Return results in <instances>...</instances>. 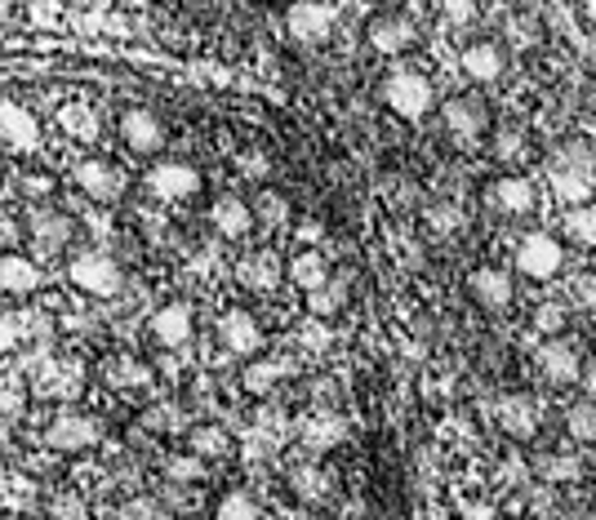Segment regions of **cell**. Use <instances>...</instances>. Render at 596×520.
Returning a JSON list of instances; mask_svg holds the SVG:
<instances>
[{
	"instance_id": "1",
	"label": "cell",
	"mask_w": 596,
	"mask_h": 520,
	"mask_svg": "<svg viewBox=\"0 0 596 520\" xmlns=\"http://www.w3.org/2000/svg\"><path fill=\"white\" fill-rule=\"evenodd\" d=\"M547 187L566 205H583L596 192V156L583 143H566L547 156Z\"/></svg>"
},
{
	"instance_id": "2",
	"label": "cell",
	"mask_w": 596,
	"mask_h": 520,
	"mask_svg": "<svg viewBox=\"0 0 596 520\" xmlns=\"http://www.w3.org/2000/svg\"><path fill=\"white\" fill-rule=\"evenodd\" d=\"M383 103L392 116L401 121H423L432 107H436V89L423 72L415 67H396L388 80H383Z\"/></svg>"
},
{
	"instance_id": "3",
	"label": "cell",
	"mask_w": 596,
	"mask_h": 520,
	"mask_svg": "<svg viewBox=\"0 0 596 520\" xmlns=\"http://www.w3.org/2000/svg\"><path fill=\"white\" fill-rule=\"evenodd\" d=\"M23 231H27V241H31V250H36L40 258H59V254L72 245L76 223H72V214H63L59 205L36 201V205L27 210V218H23Z\"/></svg>"
},
{
	"instance_id": "4",
	"label": "cell",
	"mask_w": 596,
	"mask_h": 520,
	"mask_svg": "<svg viewBox=\"0 0 596 520\" xmlns=\"http://www.w3.org/2000/svg\"><path fill=\"white\" fill-rule=\"evenodd\" d=\"M67 280H72L80 294H89V299H116V294L125 290V271H121V263H116L112 254H103V250H85V254H76V258L67 263Z\"/></svg>"
},
{
	"instance_id": "5",
	"label": "cell",
	"mask_w": 596,
	"mask_h": 520,
	"mask_svg": "<svg viewBox=\"0 0 596 520\" xmlns=\"http://www.w3.org/2000/svg\"><path fill=\"white\" fill-rule=\"evenodd\" d=\"M143 187L156 201H165V205H182V201H196L201 196L205 178H201V169L192 161H156L143 174Z\"/></svg>"
},
{
	"instance_id": "6",
	"label": "cell",
	"mask_w": 596,
	"mask_h": 520,
	"mask_svg": "<svg viewBox=\"0 0 596 520\" xmlns=\"http://www.w3.org/2000/svg\"><path fill=\"white\" fill-rule=\"evenodd\" d=\"M116 134H121V148H125L129 156H143V161L161 156L165 143H169V129H165V121H161L152 107H129V112H121Z\"/></svg>"
},
{
	"instance_id": "7",
	"label": "cell",
	"mask_w": 596,
	"mask_h": 520,
	"mask_svg": "<svg viewBox=\"0 0 596 520\" xmlns=\"http://www.w3.org/2000/svg\"><path fill=\"white\" fill-rule=\"evenodd\" d=\"M99 441H103V418L85 414V409H63L50 422V432H45V445L59 449V454H85V449H94Z\"/></svg>"
},
{
	"instance_id": "8",
	"label": "cell",
	"mask_w": 596,
	"mask_h": 520,
	"mask_svg": "<svg viewBox=\"0 0 596 520\" xmlns=\"http://www.w3.org/2000/svg\"><path fill=\"white\" fill-rule=\"evenodd\" d=\"M72 178H76L80 192H85L89 201H99V205H116V201H125V192H129L125 169L112 165V161H103V156L80 161V165L72 169Z\"/></svg>"
},
{
	"instance_id": "9",
	"label": "cell",
	"mask_w": 596,
	"mask_h": 520,
	"mask_svg": "<svg viewBox=\"0 0 596 520\" xmlns=\"http://www.w3.org/2000/svg\"><path fill=\"white\" fill-rule=\"evenodd\" d=\"M566 267V250L553 231H530L517 245V271L530 280H553Z\"/></svg>"
},
{
	"instance_id": "10",
	"label": "cell",
	"mask_w": 596,
	"mask_h": 520,
	"mask_svg": "<svg viewBox=\"0 0 596 520\" xmlns=\"http://www.w3.org/2000/svg\"><path fill=\"white\" fill-rule=\"evenodd\" d=\"M0 148H10L14 156H31L40 148V121L27 103L0 99Z\"/></svg>"
},
{
	"instance_id": "11",
	"label": "cell",
	"mask_w": 596,
	"mask_h": 520,
	"mask_svg": "<svg viewBox=\"0 0 596 520\" xmlns=\"http://www.w3.org/2000/svg\"><path fill=\"white\" fill-rule=\"evenodd\" d=\"M286 27L299 45H320L334 31V10L326 5V0H294V5L286 10Z\"/></svg>"
},
{
	"instance_id": "12",
	"label": "cell",
	"mask_w": 596,
	"mask_h": 520,
	"mask_svg": "<svg viewBox=\"0 0 596 520\" xmlns=\"http://www.w3.org/2000/svg\"><path fill=\"white\" fill-rule=\"evenodd\" d=\"M441 121H445V129H449L454 143H464V148L481 143L485 129H490V112H485L481 99H449V103L441 107Z\"/></svg>"
},
{
	"instance_id": "13",
	"label": "cell",
	"mask_w": 596,
	"mask_h": 520,
	"mask_svg": "<svg viewBox=\"0 0 596 520\" xmlns=\"http://www.w3.org/2000/svg\"><path fill=\"white\" fill-rule=\"evenodd\" d=\"M192 334H196V312H192V303H165V307L152 316V343L165 347V352L188 347Z\"/></svg>"
},
{
	"instance_id": "14",
	"label": "cell",
	"mask_w": 596,
	"mask_h": 520,
	"mask_svg": "<svg viewBox=\"0 0 596 520\" xmlns=\"http://www.w3.org/2000/svg\"><path fill=\"white\" fill-rule=\"evenodd\" d=\"M365 40H370L375 54L401 59L409 45H415V23H409L405 14H379V18H370V27H365Z\"/></svg>"
},
{
	"instance_id": "15",
	"label": "cell",
	"mask_w": 596,
	"mask_h": 520,
	"mask_svg": "<svg viewBox=\"0 0 596 520\" xmlns=\"http://www.w3.org/2000/svg\"><path fill=\"white\" fill-rule=\"evenodd\" d=\"M254 223H258V214L241 196H218L210 205V227H214L218 241H245V236L254 231Z\"/></svg>"
},
{
	"instance_id": "16",
	"label": "cell",
	"mask_w": 596,
	"mask_h": 520,
	"mask_svg": "<svg viewBox=\"0 0 596 520\" xmlns=\"http://www.w3.org/2000/svg\"><path fill=\"white\" fill-rule=\"evenodd\" d=\"M218 343L232 356H258L263 352V325L250 312L232 307V312H223V320H218Z\"/></svg>"
},
{
	"instance_id": "17",
	"label": "cell",
	"mask_w": 596,
	"mask_h": 520,
	"mask_svg": "<svg viewBox=\"0 0 596 520\" xmlns=\"http://www.w3.org/2000/svg\"><path fill=\"white\" fill-rule=\"evenodd\" d=\"M237 280L250 290V294H277L281 280H286V263L271 254V250H254L237 263Z\"/></svg>"
},
{
	"instance_id": "18",
	"label": "cell",
	"mask_w": 596,
	"mask_h": 520,
	"mask_svg": "<svg viewBox=\"0 0 596 520\" xmlns=\"http://www.w3.org/2000/svg\"><path fill=\"white\" fill-rule=\"evenodd\" d=\"M538 373H543L553 388H570V383H579V378H583V365H579L574 343H566L561 334H557V339H547V343L538 347Z\"/></svg>"
},
{
	"instance_id": "19",
	"label": "cell",
	"mask_w": 596,
	"mask_h": 520,
	"mask_svg": "<svg viewBox=\"0 0 596 520\" xmlns=\"http://www.w3.org/2000/svg\"><path fill=\"white\" fill-rule=\"evenodd\" d=\"M343 436H347V422L334 409H316V414H307L299 422V441H303L307 454H326V449L343 445Z\"/></svg>"
},
{
	"instance_id": "20",
	"label": "cell",
	"mask_w": 596,
	"mask_h": 520,
	"mask_svg": "<svg viewBox=\"0 0 596 520\" xmlns=\"http://www.w3.org/2000/svg\"><path fill=\"white\" fill-rule=\"evenodd\" d=\"M468 294H472L477 307L503 312V307L512 303V276L498 271V267H477V271L468 276Z\"/></svg>"
},
{
	"instance_id": "21",
	"label": "cell",
	"mask_w": 596,
	"mask_h": 520,
	"mask_svg": "<svg viewBox=\"0 0 596 520\" xmlns=\"http://www.w3.org/2000/svg\"><path fill=\"white\" fill-rule=\"evenodd\" d=\"M40 263L36 258H27V254H14V250H5L0 254V294H14V299H27V294H36L40 290Z\"/></svg>"
},
{
	"instance_id": "22",
	"label": "cell",
	"mask_w": 596,
	"mask_h": 520,
	"mask_svg": "<svg viewBox=\"0 0 596 520\" xmlns=\"http://www.w3.org/2000/svg\"><path fill=\"white\" fill-rule=\"evenodd\" d=\"M498 428L512 441H534L538 436V401L534 396H503L498 401Z\"/></svg>"
},
{
	"instance_id": "23",
	"label": "cell",
	"mask_w": 596,
	"mask_h": 520,
	"mask_svg": "<svg viewBox=\"0 0 596 520\" xmlns=\"http://www.w3.org/2000/svg\"><path fill=\"white\" fill-rule=\"evenodd\" d=\"M490 205L498 214H530L534 210V182L521 178V174H503L494 187H490Z\"/></svg>"
},
{
	"instance_id": "24",
	"label": "cell",
	"mask_w": 596,
	"mask_h": 520,
	"mask_svg": "<svg viewBox=\"0 0 596 520\" xmlns=\"http://www.w3.org/2000/svg\"><path fill=\"white\" fill-rule=\"evenodd\" d=\"M458 63H464V76L477 80V85H494V80L503 76V67H508V63H503V50H498L494 40H477V45H468L464 59H458Z\"/></svg>"
},
{
	"instance_id": "25",
	"label": "cell",
	"mask_w": 596,
	"mask_h": 520,
	"mask_svg": "<svg viewBox=\"0 0 596 520\" xmlns=\"http://www.w3.org/2000/svg\"><path fill=\"white\" fill-rule=\"evenodd\" d=\"M80 388H85V369L80 365H72V360H45L40 365V392L45 396L72 401Z\"/></svg>"
},
{
	"instance_id": "26",
	"label": "cell",
	"mask_w": 596,
	"mask_h": 520,
	"mask_svg": "<svg viewBox=\"0 0 596 520\" xmlns=\"http://www.w3.org/2000/svg\"><path fill=\"white\" fill-rule=\"evenodd\" d=\"M286 280H290V286H299L303 294L320 290V286L330 280V263H326V254H320V250H299V254L290 258V267H286Z\"/></svg>"
},
{
	"instance_id": "27",
	"label": "cell",
	"mask_w": 596,
	"mask_h": 520,
	"mask_svg": "<svg viewBox=\"0 0 596 520\" xmlns=\"http://www.w3.org/2000/svg\"><path fill=\"white\" fill-rule=\"evenodd\" d=\"M59 129H63L67 138H76V143H94L99 129H103V121H99V112L89 107L85 99H72V103L59 107Z\"/></svg>"
},
{
	"instance_id": "28",
	"label": "cell",
	"mask_w": 596,
	"mask_h": 520,
	"mask_svg": "<svg viewBox=\"0 0 596 520\" xmlns=\"http://www.w3.org/2000/svg\"><path fill=\"white\" fill-rule=\"evenodd\" d=\"M290 490H294L303 503H326V498H330V490H334V481H330V471H326V467H316V462H299V467L290 471Z\"/></svg>"
},
{
	"instance_id": "29",
	"label": "cell",
	"mask_w": 596,
	"mask_h": 520,
	"mask_svg": "<svg viewBox=\"0 0 596 520\" xmlns=\"http://www.w3.org/2000/svg\"><path fill=\"white\" fill-rule=\"evenodd\" d=\"M36 498H40V490H36V481L27 477V471H10V477L0 481V503H5L10 511H31Z\"/></svg>"
},
{
	"instance_id": "30",
	"label": "cell",
	"mask_w": 596,
	"mask_h": 520,
	"mask_svg": "<svg viewBox=\"0 0 596 520\" xmlns=\"http://www.w3.org/2000/svg\"><path fill=\"white\" fill-rule=\"evenodd\" d=\"M566 241H574L583 250H596V205L592 201L570 205V214H566Z\"/></svg>"
},
{
	"instance_id": "31",
	"label": "cell",
	"mask_w": 596,
	"mask_h": 520,
	"mask_svg": "<svg viewBox=\"0 0 596 520\" xmlns=\"http://www.w3.org/2000/svg\"><path fill=\"white\" fill-rule=\"evenodd\" d=\"M347 307V280H326L320 290H312L307 294V312L316 316V320H326V316H334V312H343Z\"/></svg>"
},
{
	"instance_id": "32",
	"label": "cell",
	"mask_w": 596,
	"mask_h": 520,
	"mask_svg": "<svg viewBox=\"0 0 596 520\" xmlns=\"http://www.w3.org/2000/svg\"><path fill=\"white\" fill-rule=\"evenodd\" d=\"M188 445L201 458H223L227 449H232V436H227V428H218V422H201V428L188 432Z\"/></svg>"
},
{
	"instance_id": "33",
	"label": "cell",
	"mask_w": 596,
	"mask_h": 520,
	"mask_svg": "<svg viewBox=\"0 0 596 520\" xmlns=\"http://www.w3.org/2000/svg\"><path fill=\"white\" fill-rule=\"evenodd\" d=\"M566 432H570L579 445H592V441H596V401H592V396H583V401H574V405L566 409Z\"/></svg>"
},
{
	"instance_id": "34",
	"label": "cell",
	"mask_w": 596,
	"mask_h": 520,
	"mask_svg": "<svg viewBox=\"0 0 596 520\" xmlns=\"http://www.w3.org/2000/svg\"><path fill=\"white\" fill-rule=\"evenodd\" d=\"M290 365H281V360H254L245 373H241V383H245V392H254V396H267L271 388L281 383V373H286Z\"/></svg>"
},
{
	"instance_id": "35",
	"label": "cell",
	"mask_w": 596,
	"mask_h": 520,
	"mask_svg": "<svg viewBox=\"0 0 596 520\" xmlns=\"http://www.w3.org/2000/svg\"><path fill=\"white\" fill-rule=\"evenodd\" d=\"M214 520H263V507H258V498H254V494L232 490V494H223V503H218Z\"/></svg>"
},
{
	"instance_id": "36",
	"label": "cell",
	"mask_w": 596,
	"mask_h": 520,
	"mask_svg": "<svg viewBox=\"0 0 596 520\" xmlns=\"http://www.w3.org/2000/svg\"><path fill=\"white\" fill-rule=\"evenodd\" d=\"M107 383L112 388H143V383H152V373H148V365L121 356V360L107 365Z\"/></svg>"
},
{
	"instance_id": "37",
	"label": "cell",
	"mask_w": 596,
	"mask_h": 520,
	"mask_svg": "<svg viewBox=\"0 0 596 520\" xmlns=\"http://www.w3.org/2000/svg\"><path fill=\"white\" fill-rule=\"evenodd\" d=\"M165 477H169L174 485H192V481L205 477V458H201V454H174V458L165 462Z\"/></svg>"
},
{
	"instance_id": "38",
	"label": "cell",
	"mask_w": 596,
	"mask_h": 520,
	"mask_svg": "<svg viewBox=\"0 0 596 520\" xmlns=\"http://www.w3.org/2000/svg\"><path fill=\"white\" fill-rule=\"evenodd\" d=\"M23 414H27V388L18 383V378H5V383H0V418L18 422Z\"/></svg>"
},
{
	"instance_id": "39",
	"label": "cell",
	"mask_w": 596,
	"mask_h": 520,
	"mask_svg": "<svg viewBox=\"0 0 596 520\" xmlns=\"http://www.w3.org/2000/svg\"><path fill=\"white\" fill-rule=\"evenodd\" d=\"M436 10H441L449 31H464L477 23V0H436Z\"/></svg>"
},
{
	"instance_id": "40",
	"label": "cell",
	"mask_w": 596,
	"mask_h": 520,
	"mask_svg": "<svg viewBox=\"0 0 596 520\" xmlns=\"http://www.w3.org/2000/svg\"><path fill=\"white\" fill-rule=\"evenodd\" d=\"M116 520H169V507L156 503V498H129V503L116 511Z\"/></svg>"
},
{
	"instance_id": "41",
	"label": "cell",
	"mask_w": 596,
	"mask_h": 520,
	"mask_svg": "<svg viewBox=\"0 0 596 520\" xmlns=\"http://www.w3.org/2000/svg\"><path fill=\"white\" fill-rule=\"evenodd\" d=\"M534 329H538V334H547V339H557L561 329H566V307L561 303H538L534 307Z\"/></svg>"
},
{
	"instance_id": "42",
	"label": "cell",
	"mask_w": 596,
	"mask_h": 520,
	"mask_svg": "<svg viewBox=\"0 0 596 520\" xmlns=\"http://www.w3.org/2000/svg\"><path fill=\"white\" fill-rule=\"evenodd\" d=\"M428 223H432V231L449 236V231L464 227V210H458V205H436V210H428Z\"/></svg>"
},
{
	"instance_id": "43",
	"label": "cell",
	"mask_w": 596,
	"mask_h": 520,
	"mask_svg": "<svg viewBox=\"0 0 596 520\" xmlns=\"http://www.w3.org/2000/svg\"><path fill=\"white\" fill-rule=\"evenodd\" d=\"M254 214H258L263 223H271V227L290 218V210H286V196H277V192H263V196H258V210H254Z\"/></svg>"
},
{
	"instance_id": "44",
	"label": "cell",
	"mask_w": 596,
	"mask_h": 520,
	"mask_svg": "<svg viewBox=\"0 0 596 520\" xmlns=\"http://www.w3.org/2000/svg\"><path fill=\"white\" fill-rule=\"evenodd\" d=\"M50 516H54V520H89V507H85L80 494H63V498H54Z\"/></svg>"
},
{
	"instance_id": "45",
	"label": "cell",
	"mask_w": 596,
	"mask_h": 520,
	"mask_svg": "<svg viewBox=\"0 0 596 520\" xmlns=\"http://www.w3.org/2000/svg\"><path fill=\"white\" fill-rule=\"evenodd\" d=\"M23 343V320L14 312H0V356L14 352Z\"/></svg>"
},
{
	"instance_id": "46",
	"label": "cell",
	"mask_w": 596,
	"mask_h": 520,
	"mask_svg": "<svg viewBox=\"0 0 596 520\" xmlns=\"http://www.w3.org/2000/svg\"><path fill=\"white\" fill-rule=\"evenodd\" d=\"M494 148H498V161H517V156H525V138L517 129H503Z\"/></svg>"
},
{
	"instance_id": "47",
	"label": "cell",
	"mask_w": 596,
	"mask_h": 520,
	"mask_svg": "<svg viewBox=\"0 0 596 520\" xmlns=\"http://www.w3.org/2000/svg\"><path fill=\"white\" fill-rule=\"evenodd\" d=\"M543 471H547V477H553V481H574L583 467H579V458H553V462H547Z\"/></svg>"
},
{
	"instance_id": "48",
	"label": "cell",
	"mask_w": 596,
	"mask_h": 520,
	"mask_svg": "<svg viewBox=\"0 0 596 520\" xmlns=\"http://www.w3.org/2000/svg\"><path fill=\"white\" fill-rule=\"evenodd\" d=\"M18 241V223L14 218H0V245H14Z\"/></svg>"
},
{
	"instance_id": "49",
	"label": "cell",
	"mask_w": 596,
	"mask_h": 520,
	"mask_svg": "<svg viewBox=\"0 0 596 520\" xmlns=\"http://www.w3.org/2000/svg\"><path fill=\"white\" fill-rule=\"evenodd\" d=\"M583 303H587V312L596 316V276H587V280H583Z\"/></svg>"
},
{
	"instance_id": "50",
	"label": "cell",
	"mask_w": 596,
	"mask_h": 520,
	"mask_svg": "<svg viewBox=\"0 0 596 520\" xmlns=\"http://www.w3.org/2000/svg\"><path fill=\"white\" fill-rule=\"evenodd\" d=\"M579 383H583V392H587V396L596 401V373H583V378H579Z\"/></svg>"
},
{
	"instance_id": "51",
	"label": "cell",
	"mask_w": 596,
	"mask_h": 520,
	"mask_svg": "<svg viewBox=\"0 0 596 520\" xmlns=\"http://www.w3.org/2000/svg\"><path fill=\"white\" fill-rule=\"evenodd\" d=\"M0 169H5V161H0Z\"/></svg>"
}]
</instances>
